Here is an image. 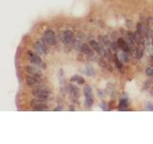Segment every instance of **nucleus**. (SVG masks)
Segmentation results:
<instances>
[{
	"instance_id": "28",
	"label": "nucleus",
	"mask_w": 153,
	"mask_h": 144,
	"mask_svg": "<svg viewBox=\"0 0 153 144\" xmlns=\"http://www.w3.org/2000/svg\"><path fill=\"white\" fill-rule=\"evenodd\" d=\"M150 94H151V96L153 97V88L151 89V90H150Z\"/></svg>"
},
{
	"instance_id": "24",
	"label": "nucleus",
	"mask_w": 153,
	"mask_h": 144,
	"mask_svg": "<svg viewBox=\"0 0 153 144\" xmlns=\"http://www.w3.org/2000/svg\"><path fill=\"white\" fill-rule=\"evenodd\" d=\"M98 92H99V96H100V97H104V93H103V91L99 90Z\"/></svg>"
},
{
	"instance_id": "1",
	"label": "nucleus",
	"mask_w": 153,
	"mask_h": 144,
	"mask_svg": "<svg viewBox=\"0 0 153 144\" xmlns=\"http://www.w3.org/2000/svg\"><path fill=\"white\" fill-rule=\"evenodd\" d=\"M32 94L34 95L35 98H41V99H48L50 97L51 89L49 88H47L45 86L38 85L35 88L33 89Z\"/></svg>"
},
{
	"instance_id": "9",
	"label": "nucleus",
	"mask_w": 153,
	"mask_h": 144,
	"mask_svg": "<svg viewBox=\"0 0 153 144\" xmlns=\"http://www.w3.org/2000/svg\"><path fill=\"white\" fill-rule=\"evenodd\" d=\"M69 89H70V92L72 94L73 97H78V94H79V91H78V88L74 85H71L69 87Z\"/></svg>"
},
{
	"instance_id": "6",
	"label": "nucleus",
	"mask_w": 153,
	"mask_h": 144,
	"mask_svg": "<svg viewBox=\"0 0 153 144\" xmlns=\"http://www.w3.org/2000/svg\"><path fill=\"white\" fill-rule=\"evenodd\" d=\"M26 72L28 73L29 75L32 76H35V77H42V71L39 68H37L33 66H26Z\"/></svg>"
},
{
	"instance_id": "12",
	"label": "nucleus",
	"mask_w": 153,
	"mask_h": 144,
	"mask_svg": "<svg viewBox=\"0 0 153 144\" xmlns=\"http://www.w3.org/2000/svg\"><path fill=\"white\" fill-rule=\"evenodd\" d=\"M33 108H34V110H48V106L46 105V103L38 104V105L34 106Z\"/></svg>"
},
{
	"instance_id": "23",
	"label": "nucleus",
	"mask_w": 153,
	"mask_h": 144,
	"mask_svg": "<svg viewBox=\"0 0 153 144\" xmlns=\"http://www.w3.org/2000/svg\"><path fill=\"white\" fill-rule=\"evenodd\" d=\"M147 109L148 110H153V106L151 105V104H147Z\"/></svg>"
},
{
	"instance_id": "17",
	"label": "nucleus",
	"mask_w": 153,
	"mask_h": 144,
	"mask_svg": "<svg viewBox=\"0 0 153 144\" xmlns=\"http://www.w3.org/2000/svg\"><path fill=\"white\" fill-rule=\"evenodd\" d=\"M143 53H144V46L143 44H141V46L137 49V57L138 59H141L142 56H143Z\"/></svg>"
},
{
	"instance_id": "21",
	"label": "nucleus",
	"mask_w": 153,
	"mask_h": 144,
	"mask_svg": "<svg viewBox=\"0 0 153 144\" xmlns=\"http://www.w3.org/2000/svg\"><path fill=\"white\" fill-rule=\"evenodd\" d=\"M145 74L147 76H153V68L152 67H147L145 69Z\"/></svg>"
},
{
	"instance_id": "11",
	"label": "nucleus",
	"mask_w": 153,
	"mask_h": 144,
	"mask_svg": "<svg viewBox=\"0 0 153 144\" xmlns=\"http://www.w3.org/2000/svg\"><path fill=\"white\" fill-rule=\"evenodd\" d=\"M99 40L100 41V43H103L104 46L106 47H110L111 46V43H110L109 41V38H107V37H99Z\"/></svg>"
},
{
	"instance_id": "7",
	"label": "nucleus",
	"mask_w": 153,
	"mask_h": 144,
	"mask_svg": "<svg viewBox=\"0 0 153 144\" xmlns=\"http://www.w3.org/2000/svg\"><path fill=\"white\" fill-rule=\"evenodd\" d=\"M40 78L39 77H35V76H32L29 75L27 78H26V83L29 87H35V86H38L40 84Z\"/></svg>"
},
{
	"instance_id": "10",
	"label": "nucleus",
	"mask_w": 153,
	"mask_h": 144,
	"mask_svg": "<svg viewBox=\"0 0 153 144\" xmlns=\"http://www.w3.org/2000/svg\"><path fill=\"white\" fill-rule=\"evenodd\" d=\"M90 46L92 47V49H93L94 51H96V52H99L100 49V47H101V43H98L97 41H90Z\"/></svg>"
},
{
	"instance_id": "5",
	"label": "nucleus",
	"mask_w": 153,
	"mask_h": 144,
	"mask_svg": "<svg viewBox=\"0 0 153 144\" xmlns=\"http://www.w3.org/2000/svg\"><path fill=\"white\" fill-rule=\"evenodd\" d=\"M34 50L40 55H46L48 53V48L43 41H38L34 44Z\"/></svg>"
},
{
	"instance_id": "3",
	"label": "nucleus",
	"mask_w": 153,
	"mask_h": 144,
	"mask_svg": "<svg viewBox=\"0 0 153 144\" xmlns=\"http://www.w3.org/2000/svg\"><path fill=\"white\" fill-rule=\"evenodd\" d=\"M61 40L67 45H74L76 41L75 38H74V35H73V32L70 31V30H66V31L61 33Z\"/></svg>"
},
{
	"instance_id": "13",
	"label": "nucleus",
	"mask_w": 153,
	"mask_h": 144,
	"mask_svg": "<svg viewBox=\"0 0 153 144\" xmlns=\"http://www.w3.org/2000/svg\"><path fill=\"white\" fill-rule=\"evenodd\" d=\"M84 95L85 97H92V88L89 86H86L84 88Z\"/></svg>"
},
{
	"instance_id": "4",
	"label": "nucleus",
	"mask_w": 153,
	"mask_h": 144,
	"mask_svg": "<svg viewBox=\"0 0 153 144\" xmlns=\"http://www.w3.org/2000/svg\"><path fill=\"white\" fill-rule=\"evenodd\" d=\"M27 56H28L29 61H30L32 63H34L35 66H39L45 67V66H44L43 63H42V60H41V58L38 56V55L33 53L31 51H28V52H27Z\"/></svg>"
},
{
	"instance_id": "20",
	"label": "nucleus",
	"mask_w": 153,
	"mask_h": 144,
	"mask_svg": "<svg viewBox=\"0 0 153 144\" xmlns=\"http://www.w3.org/2000/svg\"><path fill=\"white\" fill-rule=\"evenodd\" d=\"M114 61H115V64H116V66H117L118 68H120V69L122 68V63H121V62L119 61V59L117 58V56L114 57Z\"/></svg>"
},
{
	"instance_id": "16",
	"label": "nucleus",
	"mask_w": 153,
	"mask_h": 144,
	"mask_svg": "<svg viewBox=\"0 0 153 144\" xmlns=\"http://www.w3.org/2000/svg\"><path fill=\"white\" fill-rule=\"evenodd\" d=\"M84 105H85V107H87V108H89V107L92 106V105H93V99H92V97H86L85 98Z\"/></svg>"
},
{
	"instance_id": "15",
	"label": "nucleus",
	"mask_w": 153,
	"mask_h": 144,
	"mask_svg": "<svg viewBox=\"0 0 153 144\" xmlns=\"http://www.w3.org/2000/svg\"><path fill=\"white\" fill-rule=\"evenodd\" d=\"M127 100L126 99H122L121 100V103H120V109H121V110H123L125 109H126L127 108Z\"/></svg>"
},
{
	"instance_id": "22",
	"label": "nucleus",
	"mask_w": 153,
	"mask_h": 144,
	"mask_svg": "<svg viewBox=\"0 0 153 144\" xmlns=\"http://www.w3.org/2000/svg\"><path fill=\"white\" fill-rule=\"evenodd\" d=\"M99 64H100V66H103V67H106V64H105V62H104V61H103V60H100V61H99Z\"/></svg>"
},
{
	"instance_id": "2",
	"label": "nucleus",
	"mask_w": 153,
	"mask_h": 144,
	"mask_svg": "<svg viewBox=\"0 0 153 144\" xmlns=\"http://www.w3.org/2000/svg\"><path fill=\"white\" fill-rule=\"evenodd\" d=\"M42 41L45 43L49 44V45H55L56 43V35H55L53 30L48 29V30H46V31L44 32L43 40Z\"/></svg>"
},
{
	"instance_id": "19",
	"label": "nucleus",
	"mask_w": 153,
	"mask_h": 144,
	"mask_svg": "<svg viewBox=\"0 0 153 144\" xmlns=\"http://www.w3.org/2000/svg\"><path fill=\"white\" fill-rule=\"evenodd\" d=\"M121 60H122V62H125V63H126L128 61V56H127V53L126 52H122V54H121Z\"/></svg>"
},
{
	"instance_id": "18",
	"label": "nucleus",
	"mask_w": 153,
	"mask_h": 144,
	"mask_svg": "<svg viewBox=\"0 0 153 144\" xmlns=\"http://www.w3.org/2000/svg\"><path fill=\"white\" fill-rule=\"evenodd\" d=\"M94 68L92 66H87L86 67V75L87 76H93L94 75Z\"/></svg>"
},
{
	"instance_id": "29",
	"label": "nucleus",
	"mask_w": 153,
	"mask_h": 144,
	"mask_svg": "<svg viewBox=\"0 0 153 144\" xmlns=\"http://www.w3.org/2000/svg\"><path fill=\"white\" fill-rule=\"evenodd\" d=\"M70 110H74V107H70Z\"/></svg>"
},
{
	"instance_id": "27",
	"label": "nucleus",
	"mask_w": 153,
	"mask_h": 144,
	"mask_svg": "<svg viewBox=\"0 0 153 144\" xmlns=\"http://www.w3.org/2000/svg\"><path fill=\"white\" fill-rule=\"evenodd\" d=\"M61 109H62V108H60V107H59V108H56V109H55V110H61Z\"/></svg>"
},
{
	"instance_id": "8",
	"label": "nucleus",
	"mask_w": 153,
	"mask_h": 144,
	"mask_svg": "<svg viewBox=\"0 0 153 144\" xmlns=\"http://www.w3.org/2000/svg\"><path fill=\"white\" fill-rule=\"evenodd\" d=\"M81 51L82 53L85 54L86 56H93L94 55V50L92 49V47L90 45H88L87 43H83L81 45Z\"/></svg>"
},
{
	"instance_id": "25",
	"label": "nucleus",
	"mask_w": 153,
	"mask_h": 144,
	"mask_svg": "<svg viewBox=\"0 0 153 144\" xmlns=\"http://www.w3.org/2000/svg\"><path fill=\"white\" fill-rule=\"evenodd\" d=\"M100 108H103V110H107V108L105 106V104H100Z\"/></svg>"
},
{
	"instance_id": "14",
	"label": "nucleus",
	"mask_w": 153,
	"mask_h": 144,
	"mask_svg": "<svg viewBox=\"0 0 153 144\" xmlns=\"http://www.w3.org/2000/svg\"><path fill=\"white\" fill-rule=\"evenodd\" d=\"M71 81H77L78 85L84 84V80H83V78H82V77H79V76H73L72 79H71Z\"/></svg>"
},
{
	"instance_id": "26",
	"label": "nucleus",
	"mask_w": 153,
	"mask_h": 144,
	"mask_svg": "<svg viewBox=\"0 0 153 144\" xmlns=\"http://www.w3.org/2000/svg\"><path fill=\"white\" fill-rule=\"evenodd\" d=\"M151 38H152V46H153V30L151 31Z\"/></svg>"
}]
</instances>
